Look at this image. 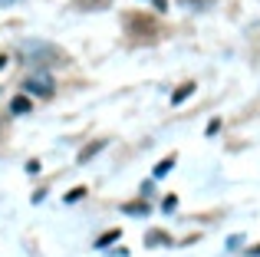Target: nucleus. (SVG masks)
Listing matches in <instances>:
<instances>
[{"label": "nucleus", "mask_w": 260, "mask_h": 257, "mask_svg": "<svg viewBox=\"0 0 260 257\" xmlns=\"http://www.w3.org/2000/svg\"><path fill=\"white\" fill-rule=\"evenodd\" d=\"M217 128H221V119H211V125H208V135H214Z\"/></svg>", "instance_id": "13"}, {"label": "nucleus", "mask_w": 260, "mask_h": 257, "mask_svg": "<svg viewBox=\"0 0 260 257\" xmlns=\"http://www.w3.org/2000/svg\"><path fill=\"white\" fill-rule=\"evenodd\" d=\"M30 96H17V99H10V109L17 112V116H23V112H30Z\"/></svg>", "instance_id": "6"}, {"label": "nucleus", "mask_w": 260, "mask_h": 257, "mask_svg": "<svg viewBox=\"0 0 260 257\" xmlns=\"http://www.w3.org/2000/svg\"><path fill=\"white\" fill-rule=\"evenodd\" d=\"M122 211H125V214H148L152 208H148V205H142V201H139V205H125Z\"/></svg>", "instance_id": "10"}, {"label": "nucleus", "mask_w": 260, "mask_h": 257, "mask_svg": "<svg viewBox=\"0 0 260 257\" xmlns=\"http://www.w3.org/2000/svg\"><path fill=\"white\" fill-rule=\"evenodd\" d=\"M106 145H109L106 139H95V142H89V145L83 148V152H79V162H92V158H95V155H99Z\"/></svg>", "instance_id": "3"}, {"label": "nucleus", "mask_w": 260, "mask_h": 257, "mask_svg": "<svg viewBox=\"0 0 260 257\" xmlns=\"http://www.w3.org/2000/svg\"><path fill=\"white\" fill-rule=\"evenodd\" d=\"M175 205H178V198H175V195H168V198H165V211H175Z\"/></svg>", "instance_id": "12"}, {"label": "nucleus", "mask_w": 260, "mask_h": 257, "mask_svg": "<svg viewBox=\"0 0 260 257\" xmlns=\"http://www.w3.org/2000/svg\"><path fill=\"white\" fill-rule=\"evenodd\" d=\"M53 76L50 73H33V76H26V83H23V89L30 92V96H53Z\"/></svg>", "instance_id": "2"}, {"label": "nucleus", "mask_w": 260, "mask_h": 257, "mask_svg": "<svg viewBox=\"0 0 260 257\" xmlns=\"http://www.w3.org/2000/svg\"><path fill=\"white\" fill-rule=\"evenodd\" d=\"M79 10H106V7H112V0H76Z\"/></svg>", "instance_id": "5"}, {"label": "nucleus", "mask_w": 260, "mask_h": 257, "mask_svg": "<svg viewBox=\"0 0 260 257\" xmlns=\"http://www.w3.org/2000/svg\"><path fill=\"white\" fill-rule=\"evenodd\" d=\"M125 30L132 33L135 40H142V43H152V40H158L161 26H158V20H155L152 13H128L125 17Z\"/></svg>", "instance_id": "1"}, {"label": "nucleus", "mask_w": 260, "mask_h": 257, "mask_svg": "<svg viewBox=\"0 0 260 257\" xmlns=\"http://www.w3.org/2000/svg\"><path fill=\"white\" fill-rule=\"evenodd\" d=\"M119 234H122V231H109V234H102V238L95 241V247H109L112 241H119Z\"/></svg>", "instance_id": "9"}, {"label": "nucleus", "mask_w": 260, "mask_h": 257, "mask_svg": "<svg viewBox=\"0 0 260 257\" xmlns=\"http://www.w3.org/2000/svg\"><path fill=\"white\" fill-rule=\"evenodd\" d=\"M172 165H175V155H172V158H165V162H158V165H155V178L168 175V172H172Z\"/></svg>", "instance_id": "7"}, {"label": "nucleus", "mask_w": 260, "mask_h": 257, "mask_svg": "<svg viewBox=\"0 0 260 257\" xmlns=\"http://www.w3.org/2000/svg\"><path fill=\"white\" fill-rule=\"evenodd\" d=\"M191 92H194V83H191V79H188V83H181V86H178V89L172 92V106H181L184 99L191 96Z\"/></svg>", "instance_id": "4"}, {"label": "nucleus", "mask_w": 260, "mask_h": 257, "mask_svg": "<svg viewBox=\"0 0 260 257\" xmlns=\"http://www.w3.org/2000/svg\"><path fill=\"white\" fill-rule=\"evenodd\" d=\"M4 63H7V56H0V70H4Z\"/></svg>", "instance_id": "16"}, {"label": "nucleus", "mask_w": 260, "mask_h": 257, "mask_svg": "<svg viewBox=\"0 0 260 257\" xmlns=\"http://www.w3.org/2000/svg\"><path fill=\"white\" fill-rule=\"evenodd\" d=\"M247 257H260V244H254V247H247Z\"/></svg>", "instance_id": "14"}, {"label": "nucleus", "mask_w": 260, "mask_h": 257, "mask_svg": "<svg viewBox=\"0 0 260 257\" xmlns=\"http://www.w3.org/2000/svg\"><path fill=\"white\" fill-rule=\"evenodd\" d=\"M0 4H4V7H10V4H20V0H0Z\"/></svg>", "instance_id": "15"}, {"label": "nucleus", "mask_w": 260, "mask_h": 257, "mask_svg": "<svg viewBox=\"0 0 260 257\" xmlns=\"http://www.w3.org/2000/svg\"><path fill=\"white\" fill-rule=\"evenodd\" d=\"M165 241H168V238H165V231H148L145 244H148V247H155V244H165Z\"/></svg>", "instance_id": "8"}, {"label": "nucleus", "mask_w": 260, "mask_h": 257, "mask_svg": "<svg viewBox=\"0 0 260 257\" xmlns=\"http://www.w3.org/2000/svg\"><path fill=\"white\" fill-rule=\"evenodd\" d=\"M79 198H86V188H73V191H66V205H76Z\"/></svg>", "instance_id": "11"}]
</instances>
